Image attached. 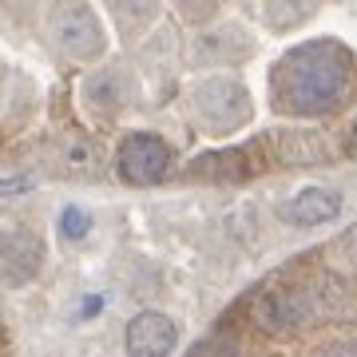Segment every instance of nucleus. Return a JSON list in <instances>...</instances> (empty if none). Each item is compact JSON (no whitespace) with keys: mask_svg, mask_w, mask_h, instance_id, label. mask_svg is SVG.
Segmentation results:
<instances>
[{"mask_svg":"<svg viewBox=\"0 0 357 357\" xmlns=\"http://www.w3.org/2000/svg\"><path fill=\"white\" fill-rule=\"evenodd\" d=\"M349 56L337 44H306L298 48L290 60H282L278 68V103L282 107H294V112H321V107H333L337 96L349 88Z\"/></svg>","mask_w":357,"mask_h":357,"instance_id":"obj_1","label":"nucleus"},{"mask_svg":"<svg viewBox=\"0 0 357 357\" xmlns=\"http://www.w3.org/2000/svg\"><path fill=\"white\" fill-rule=\"evenodd\" d=\"M167 171V147L155 135H131L119 151V175L131 183H155Z\"/></svg>","mask_w":357,"mask_h":357,"instance_id":"obj_2","label":"nucleus"},{"mask_svg":"<svg viewBox=\"0 0 357 357\" xmlns=\"http://www.w3.org/2000/svg\"><path fill=\"white\" fill-rule=\"evenodd\" d=\"M178 342L175 321L163 314H139L128 326V354L131 357H167Z\"/></svg>","mask_w":357,"mask_h":357,"instance_id":"obj_3","label":"nucleus"},{"mask_svg":"<svg viewBox=\"0 0 357 357\" xmlns=\"http://www.w3.org/2000/svg\"><path fill=\"white\" fill-rule=\"evenodd\" d=\"M337 211H342V195L330 191V187H310L286 206V218L298 227H314V222H330Z\"/></svg>","mask_w":357,"mask_h":357,"instance_id":"obj_4","label":"nucleus"},{"mask_svg":"<svg viewBox=\"0 0 357 357\" xmlns=\"http://www.w3.org/2000/svg\"><path fill=\"white\" fill-rule=\"evenodd\" d=\"M60 28H64V40L72 52H91L96 44H100V32H96V20H91V13H84V8H72V13L60 16Z\"/></svg>","mask_w":357,"mask_h":357,"instance_id":"obj_5","label":"nucleus"},{"mask_svg":"<svg viewBox=\"0 0 357 357\" xmlns=\"http://www.w3.org/2000/svg\"><path fill=\"white\" fill-rule=\"evenodd\" d=\"M243 151H222V155H206V159H199V163L191 167V175H227V178H243L250 175V171H243Z\"/></svg>","mask_w":357,"mask_h":357,"instance_id":"obj_6","label":"nucleus"},{"mask_svg":"<svg viewBox=\"0 0 357 357\" xmlns=\"http://www.w3.org/2000/svg\"><path fill=\"white\" fill-rule=\"evenodd\" d=\"M4 255H8V274L13 278H24L28 270L36 266V243L24 238V234H13L8 246H4Z\"/></svg>","mask_w":357,"mask_h":357,"instance_id":"obj_7","label":"nucleus"},{"mask_svg":"<svg viewBox=\"0 0 357 357\" xmlns=\"http://www.w3.org/2000/svg\"><path fill=\"white\" fill-rule=\"evenodd\" d=\"M96 163H100V151H96L88 139L72 135V139L64 143V167L68 171H91Z\"/></svg>","mask_w":357,"mask_h":357,"instance_id":"obj_8","label":"nucleus"},{"mask_svg":"<svg viewBox=\"0 0 357 357\" xmlns=\"http://www.w3.org/2000/svg\"><path fill=\"white\" fill-rule=\"evenodd\" d=\"M60 222H64V234H72V238H79V234L88 230V218L79 215V211H64V215H60Z\"/></svg>","mask_w":357,"mask_h":357,"instance_id":"obj_9","label":"nucleus"},{"mask_svg":"<svg viewBox=\"0 0 357 357\" xmlns=\"http://www.w3.org/2000/svg\"><path fill=\"white\" fill-rule=\"evenodd\" d=\"M337 250H345V255H349V266H357V230L354 234H345L342 243H337Z\"/></svg>","mask_w":357,"mask_h":357,"instance_id":"obj_10","label":"nucleus"},{"mask_svg":"<svg viewBox=\"0 0 357 357\" xmlns=\"http://www.w3.org/2000/svg\"><path fill=\"white\" fill-rule=\"evenodd\" d=\"M326 357H357V349H333V354H326Z\"/></svg>","mask_w":357,"mask_h":357,"instance_id":"obj_11","label":"nucleus"},{"mask_svg":"<svg viewBox=\"0 0 357 357\" xmlns=\"http://www.w3.org/2000/svg\"><path fill=\"white\" fill-rule=\"evenodd\" d=\"M354 143H357V131H354Z\"/></svg>","mask_w":357,"mask_h":357,"instance_id":"obj_12","label":"nucleus"}]
</instances>
